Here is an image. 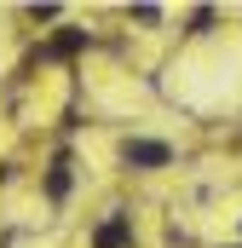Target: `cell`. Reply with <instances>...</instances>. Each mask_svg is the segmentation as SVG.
I'll list each match as a JSON object with an SVG mask.
<instances>
[{
  "mask_svg": "<svg viewBox=\"0 0 242 248\" xmlns=\"http://www.w3.org/2000/svg\"><path fill=\"white\" fill-rule=\"evenodd\" d=\"M121 162L138 168V173H156V168L173 162V144H162V139H127V144H121Z\"/></svg>",
  "mask_w": 242,
  "mask_h": 248,
  "instance_id": "obj_1",
  "label": "cell"
},
{
  "mask_svg": "<svg viewBox=\"0 0 242 248\" xmlns=\"http://www.w3.org/2000/svg\"><path fill=\"white\" fill-rule=\"evenodd\" d=\"M46 196H52V202L69 196V162H52V173H46Z\"/></svg>",
  "mask_w": 242,
  "mask_h": 248,
  "instance_id": "obj_2",
  "label": "cell"
},
{
  "mask_svg": "<svg viewBox=\"0 0 242 248\" xmlns=\"http://www.w3.org/2000/svg\"><path fill=\"white\" fill-rule=\"evenodd\" d=\"M121 237H127V225H121V219H110V225L98 231V243H92V248H121Z\"/></svg>",
  "mask_w": 242,
  "mask_h": 248,
  "instance_id": "obj_3",
  "label": "cell"
}]
</instances>
